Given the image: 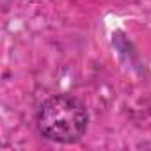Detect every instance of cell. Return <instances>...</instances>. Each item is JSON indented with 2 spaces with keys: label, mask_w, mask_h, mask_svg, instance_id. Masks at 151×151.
Returning <instances> with one entry per match:
<instances>
[{
  "label": "cell",
  "mask_w": 151,
  "mask_h": 151,
  "mask_svg": "<svg viewBox=\"0 0 151 151\" xmlns=\"http://www.w3.org/2000/svg\"><path fill=\"white\" fill-rule=\"evenodd\" d=\"M89 126L87 107L71 94H53L46 98L36 112L39 135L55 144L78 142Z\"/></svg>",
  "instance_id": "1"
}]
</instances>
